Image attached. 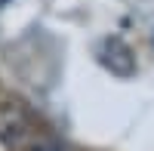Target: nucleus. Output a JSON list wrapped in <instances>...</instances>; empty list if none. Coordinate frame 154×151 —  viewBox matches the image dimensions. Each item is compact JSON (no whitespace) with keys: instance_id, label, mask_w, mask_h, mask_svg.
I'll use <instances>...</instances> for the list:
<instances>
[{"instance_id":"obj_1","label":"nucleus","mask_w":154,"mask_h":151,"mask_svg":"<svg viewBox=\"0 0 154 151\" xmlns=\"http://www.w3.org/2000/svg\"><path fill=\"white\" fill-rule=\"evenodd\" d=\"M31 139V117L19 102H3L0 105V142L6 148H25Z\"/></svg>"},{"instance_id":"obj_2","label":"nucleus","mask_w":154,"mask_h":151,"mask_svg":"<svg viewBox=\"0 0 154 151\" xmlns=\"http://www.w3.org/2000/svg\"><path fill=\"white\" fill-rule=\"evenodd\" d=\"M99 62L111 74H117V77H133L136 74V56L120 37H108V40L99 46Z\"/></svg>"},{"instance_id":"obj_3","label":"nucleus","mask_w":154,"mask_h":151,"mask_svg":"<svg viewBox=\"0 0 154 151\" xmlns=\"http://www.w3.org/2000/svg\"><path fill=\"white\" fill-rule=\"evenodd\" d=\"M28 151H68V148L62 142H56V139H37V142L28 145Z\"/></svg>"}]
</instances>
